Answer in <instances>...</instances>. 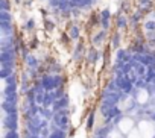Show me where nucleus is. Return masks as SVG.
Instances as JSON below:
<instances>
[{
  "label": "nucleus",
  "instance_id": "f257e3e1",
  "mask_svg": "<svg viewBox=\"0 0 155 138\" xmlns=\"http://www.w3.org/2000/svg\"><path fill=\"white\" fill-rule=\"evenodd\" d=\"M46 29L47 31H53V23L52 21H46Z\"/></svg>",
  "mask_w": 155,
  "mask_h": 138
},
{
  "label": "nucleus",
  "instance_id": "f03ea898",
  "mask_svg": "<svg viewBox=\"0 0 155 138\" xmlns=\"http://www.w3.org/2000/svg\"><path fill=\"white\" fill-rule=\"evenodd\" d=\"M154 28H155L154 23H149V25H148V29H154Z\"/></svg>",
  "mask_w": 155,
  "mask_h": 138
}]
</instances>
